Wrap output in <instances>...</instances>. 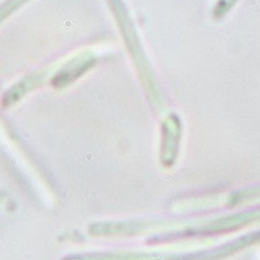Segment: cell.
Here are the masks:
<instances>
[{
    "label": "cell",
    "mask_w": 260,
    "mask_h": 260,
    "mask_svg": "<svg viewBox=\"0 0 260 260\" xmlns=\"http://www.w3.org/2000/svg\"><path fill=\"white\" fill-rule=\"evenodd\" d=\"M97 62H99L97 55L90 50H84V52L77 53L75 56H70L52 75L50 86L58 90L66 89L70 84H74L77 80H80L83 75H86Z\"/></svg>",
    "instance_id": "3957f363"
},
{
    "label": "cell",
    "mask_w": 260,
    "mask_h": 260,
    "mask_svg": "<svg viewBox=\"0 0 260 260\" xmlns=\"http://www.w3.org/2000/svg\"><path fill=\"white\" fill-rule=\"evenodd\" d=\"M260 221V209L251 210V212H240V214H234L224 218H218L210 223L190 228L184 231L181 235H212V234H221V232H229L234 229H240L246 224Z\"/></svg>",
    "instance_id": "277c9868"
},
{
    "label": "cell",
    "mask_w": 260,
    "mask_h": 260,
    "mask_svg": "<svg viewBox=\"0 0 260 260\" xmlns=\"http://www.w3.org/2000/svg\"><path fill=\"white\" fill-rule=\"evenodd\" d=\"M260 242V231L252 232L237 240L197 252H123V254H78L64 260H223L237 254L248 246Z\"/></svg>",
    "instance_id": "7a4b0ae2"
},
{
    "label": "cell",
    "mask_w": 260,
    "mask_h": 260,
    "mask_svg": "<svg viewBox=\"0 0 260 260\" xmlns=\"http://www.w3.org/2000/svg\"><path fill=\"white\" fill-rule=\"evenodd\" d=\"M47 70H38V72H33L30 75H27L25 78H22L20 81H17L14 86H11L2 99V105L5 108H10L13 105H16L17 102L22 100V97H25L27 93H30L31 90L41 87L45 80H47Z\"/></svg>",
    "instance_id": "8992f818"
},
{
    "label": "cell",
    "mask_w": 260,
    "mask_h": 260,
    "mask_svg": "<svg viewBox=\"0 0 260 260\" xmlns=\"http://www.w3.org/2000/svg\"><path fill=\"white\" fill-rule=\"evenodd\" d=\"M106 4L114 16V20L117 23V27L120 30V35L125 41L126 50L134 62V67L139 74L140 83L145 87L147 95L150 97L151 103L157 109H164V99L159 89V84L156 81L154 72L150 66V61L147 58V53L144 50V45L139 38V33L136 30V25L133 22V17L129 14V10L123 0H106Z\"/></svg>",
    "instance_id": "6da1fadb"
},
{
    "label": "cell",
    "mask_w": 260,
    "mask_h": 260,
    "mask_svg": "<svg viewBox=\"0 0 260 260\" xmlns=\"http://www.w3.org/2000/svg\"><path fill=\"white\" fill-rule=\"evenodd\" d=\"M181 120L176 114H169L162 122V145H160V160L165 167H170L176 162L179 144H181Z\"/></svg>",
    "instance_id": "5b68a950"
},
{
    "label": "cell",
    "mask_w": 260,
    "mask_h": 260,
    "mask_svg": "<svg viewBox=\"0 0 260 260\" xmlns=\"http://www.w3.org/2000/svg\"><path fill=\"white\" fill-rule=\"evenodd\" d=\"M30 0H4L0 2V23H4L8 17H11L17 10L27 5Z\"/></svg>",
    "instance_id": "52a82bcc"
}]
</instances>
